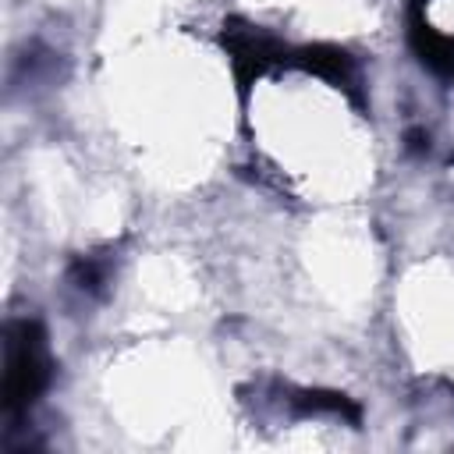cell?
Listing matches in <instances>:
<instances>
[{
  "label": "cell",
  "mask_w": 454,
  "mask_h": 454,
  "mask_svg": "<svg viewBox=\"0 0 454 454\" xmlns=\"http://www.w3.org/2000/svg\"><path fill=\"white\" fill-rule=\"evenodd\" d=\"M408 46L419 57V64L429 67L436 78H454V35L433 28L422 7L408 11Z\"/></svg>",
  "instance_id": "obj_4"
},
{
  "label": "cell",
  "mask_w": 454,
  "mask_h": 454,
  "mask_svg": "<svg viewBox=\"0 0 454 454\" xmlns=\"http://www.w3.org/2000/svg\"><path fill=\"white\" fill-rule=\"evenodd\" d=\"M220 46L231 60V71H234V82H238V96H241V106L248 103V92L252 85L270 74L277 64H287L291 60V50L270 35L266 28L252 25V21H241V18H227L223 28H220Z\"/></svg>",
  "instance_id": "obj_2"
},
{
  "label": "cell",
  "mask_w": 454,
  "mask_h": 454,
  "mask_svg": "<svg viewBox=\"0 0 454 454\" xmlns=\"http://www.w3.org/2000/svg\"><path fill=\"white\" fill-rule=\"evenodd\" d=\"M291 408H294V415H333V419H348V422L362 419V408L340 390H294Z\"/></svg>",
  "instance_id": "obj_5"
},
{
  "label": "cell",
  "mask_w": 454,
  "mask_h": 454,
  "mask_svg": "<svg viewBox=\"0 0 454 454\" xmlns=\"http://www.w3.org/2000/svg\"><path fill=\"white\" fill-rule=\"evenodd\" d=\"M53 358L46 351V330L39 319H14L4 330V383L0 404L11 419H21L50 387Z\"/></svg>",
  "instance_id": "obj_1"
},
{
  "label": "cell",
  "mask_w": 454,
  "mask_h": 454,
  "mask_svg": "<svg viewBox=\"0 0 454 454\" xmlns=\"http://www.w3.org/2000/svg\"><path fill=\"white\" fill-rule=\"evenodd\" d=\"M408 7H426V0H408Z\"/></svg>",
  "instance_id": "obj_8"
},
{
  "label": "cell",
  "mask_w": 454,
  "mask_h": 454,
  "mask_svg": "<svg viewBox=\"0 0 454 454\" xmlns=\"http://www.w3.org/2000/svg\"><path fill=\"white\" fill-rule=\"evenodd\" d=\"M404 149H408L411 156H426V153H429V135H426L422 128H411V131L404 135Z\"/></svg>",
  "instance_id": "obj_7"
},
{
  "label": "cell",
  "mask_w": 454,
  "mask_h": 454,
  "mask_svg": "<svg viewBox=\"0 0 454 454\" xmlns=\"http://www.w3.org/2000/svg\"><path fill=\"white\" fill-rule=\"evenodd\" d=\"M291 67L305 71V74H316L323 82H330L333 89H340L358 110H365V89H362V71H358V60L344 50V46H333V43H312V46H298L291 50Z\"/></svg>",
  "instance_id": "obj_3"
},
{
  "label": "cell",
  "mask_w": 454,
  "mask_h": 454,
  "mask_svg": "<svg viewBox=\"0 0 454 454\" xmlns=\"http://www.w3.org/2000/svg\"><path fill=\"white\" fill-rule=\"evenodd\" d=\"M67 273H71V284H74L78 291H85V294H103L106 277H110V266H106L103 259H96V255H78Z\"/></svg>",
  "instance_id": "obj_6"
}]
</instances>
